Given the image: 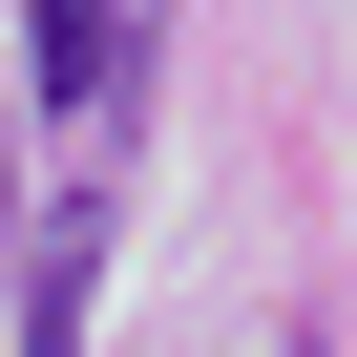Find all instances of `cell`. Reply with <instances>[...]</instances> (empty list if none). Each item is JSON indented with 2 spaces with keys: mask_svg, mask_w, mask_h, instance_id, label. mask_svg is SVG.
<instances>
[{
  "mask_svg": "<svg viewBox=\"0 0 357 357\" xmlns=\"http://www.w3.org/2000/svg\"><path fill=\"white\" fill-rule=\"evenodd\" d=\"M0 211H22V126H0Z\"/></svg>",
  "mask_w": 357,
  "mask_h": 357,
  "instance_id": "cell-3",
  "label": "cell"
},
{
  "mask_svg": "<svg viewBox=\"0 0 357 357\" xmlns=\"http://www.w3.org/2000/svg\"><path fill=\"white\" fill-rule=\"evenodd\" d=\"M84 294H105V190L43 211V294H22V357H84Z\"/></svg>",
  "mask_w": 357,
  "mask_h": 357,
  "instance_id": "cell-2",
  "label": "cell"
},
{
  "mask_svg": "<svg viewBox=\"0 0 357 357\" xmlns=\"http://www.w3.org/2000/svg\"><path fill=\"white\" fill-rule=\"evenodd\" d=\"M22 22H43V105H63V126H105V105H126V63H147V22H126V0H22Z\"/></svg>",
  "mask_w": 357,
  "mask_h": 357,
  "instance_id": "cell-1",
  "label": "cell"
}]
</instances>
